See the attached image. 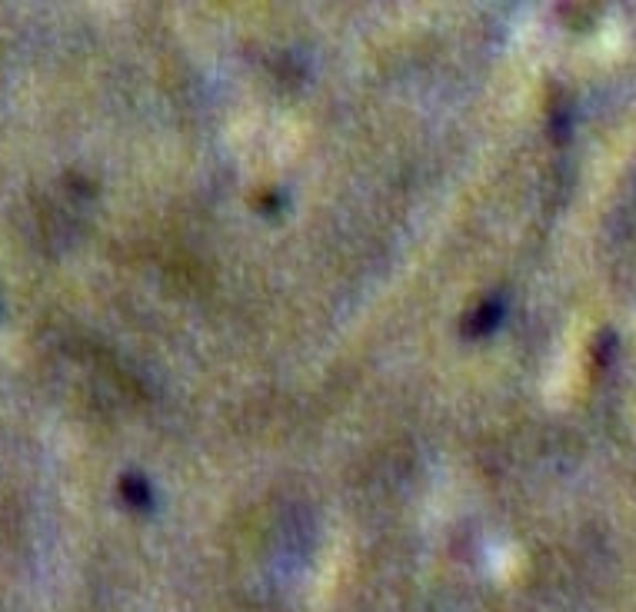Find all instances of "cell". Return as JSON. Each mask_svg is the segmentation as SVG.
Listing matches in <instances>:
<instances>
[{"mask_svg":"<svg viewBox=\"0 0 636 612\" xmlns=\"http://www.w3.org/2000/svg\"><path fill=\"white\" fill-rule=\"evenodd\" d=\"M500 320H503V306L500 303H483L480 310H473L470 323H467V333L483 336V333H490Z\"/></svg>","mask_w":636,"mask_h":612,"instance_id":"6da1fadb","label":"cell"}]
</instances>
